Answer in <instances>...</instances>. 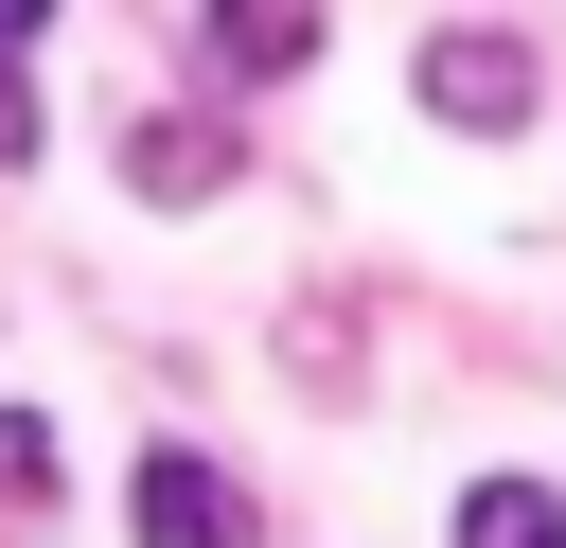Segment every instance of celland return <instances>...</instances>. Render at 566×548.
I'll return each mask as SVG.
<instances>
[{"label": "cell", "instance_id": "obj_1", "mask_svg": "<svg viewBox=\"0 0 566 548\" xmlns=\"http://www.w3.org/2000/svg\"><path fill=\"white\" fill-rule=\"evenodd\" d=\"M407 88H424V124H460V141L531 124V53H513V35H478V18H460V35H424V53H407Z\"/></svg>", "mask_w": 566, "mask_h": 548}, {"label": "cell", "instance_id": "obj_2", "mask_svg": "<svg viewBox=\"0 0 566 548\" xmlns=\"http://www.w3.org/2000/svg\"><path fill=\"white\" fill-rule=\"evenodd\" d=\"M124 530H142V548H248V495H230L195 442H142V460H124Z\"/></svg>", "mask_w": 566, "mask_h": 548}, {"label": "cell", "instance_id": "obj_3", "mask_svg": "<svg viewBox=\"0 0 566 548\" xmlns=\"http://www.w3.org/2000/svg\"><path fill=\"white\" fill-rule=\"evenodd\" d=\"M230 159H248L230 124H177V106H159V124H124V194H159V212H195V194H230Z\"/></svg>", "mask_w": 566, "mask_h": 548}, {"label": "cell", "instance_id": "obj_4", "mask_svg": "<svg viewBox=\"0 0 566 548\" xmlns=\"http://www.w3.org/2000/svg\"><path fill=\"white\" fill-rule=\"evenodd\" d=\"M301 53H318V0H212V71L265 88V71H301Z\"/></svg>", "mask_w": 566, "mask_h": 548}, {"label": "cell", "instance_id": "obj_5", "mask_svg": "<svg viewBox=\"0 0 566 548\" xmlns=\"http://www.w3.org/2000/svg\"><path fill=\"white\" fill-rule=\"evenodd\" d=\"M460 548H566V495L548 477H478L460 495Z\"/></svg>", "mask_w": 566, "mask_h": 548}, {"label": "cell", "instance_id": "obj_6", "mask_svg": "<svg viewBox=\"0 0 566 548\" xmlns=\"http://www.w3.org/2000/svg\"><path fill=\"white\" fill-rule=\"evenodd\" d=\"M0 495H18V513L53 495V424H35V407H0Z\"/></svg>", "mask_w": 566, "mask_h": 548}, {"label": "cell", "instance_id": "obj_7", "mask_svg": "<svg viewBox=\"0 0 566 548\" xmlns=\"http://www.w3.org/2000/svg\"><path fill=\"white\" fill-rule=\"evenodd\" d=\"M0 159H35V71L0 53Z\"/></svg>", "mask_w": 566, "mask_h": 548}, {"label": "cell", "instance_id": "obj_8", "mask_svg": "<svg viewBox=\"0 0 566 548\" xmlns=\"http://www.w3.org/2000/svg\"><path fill=\"white\" fill-rule=\"evenodd\" d=\"M35 18H53V0H0V53H18V35H35Z\"/></svg>", "mask_w": 566, "mask_h": 548}]
</instances>
